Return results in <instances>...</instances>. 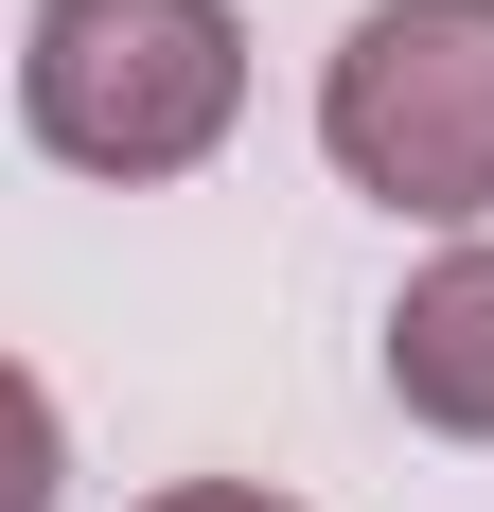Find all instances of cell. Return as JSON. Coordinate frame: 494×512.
<instances>
[{"label":"cell","mask_w":494,"mask_h":512,"mask_svg":"<svg viewBox=\"0 0 494 512\" xmlns=\"http://www.w3.org/2000/svg\"><path fill=\"white\" fill-rule=\"evenodd\" d=\"M142 512H300V495H265V477H177V495H142Z\"/></svg>","instance_id":"obj_5"},{"label":"cell","mask_w":494,"mask_h":512,"mask_svg":"<svg viewBox=\"0 0 494 512\" xmlns=\"http://www.w3.org/2000/svg\"><path fill=\"white\" fill-rule=\"evenodd\" d=\"M18 124L36 159L142 195V177H195L247 124V18L230 0H36L18 36Z\"/></svg>","instance_id":"obj_1"},{"label":"cell","mask_w":494,"mask_h":512,"mask_svg":"<svg viewBox=\"0 0 494 512\" xmlns=\"http://www.w3.org/2000/svg\"><path fill=\"white\" fill-rule=\"evenodd\" d=\"M318 159L424 230L494 212V0H371L318 53Z\"/></svg>","instance_id":"obj_2"},{"label":"cell","mask_w":494,"mask_h":512,"mask_svg":"<svg viewBox=\"0 0 494 512\" xmlns=\"http://www.w3.org/2000/svg\"><path fill=\"white\" fill-rule=\"evenodd\" d=\"M53 477H71V424H53L36 371L0 354V512H53Z\"/></svg>","instance_id":"obj_4"},{"label":"cell","mask_w":494,"mask_h":512,"mask_svg":"<svg viewBox=\"0 0 494 512\" xmlns=\"http://www.w3.org/2000/svg\"><path fill=\"white\" fill-rule=\"evenodd\" d=\"M389 407L424 442H494V248H442L389 301Z\"/></svg>","instance_id":"obj_3"}]
</instances>
